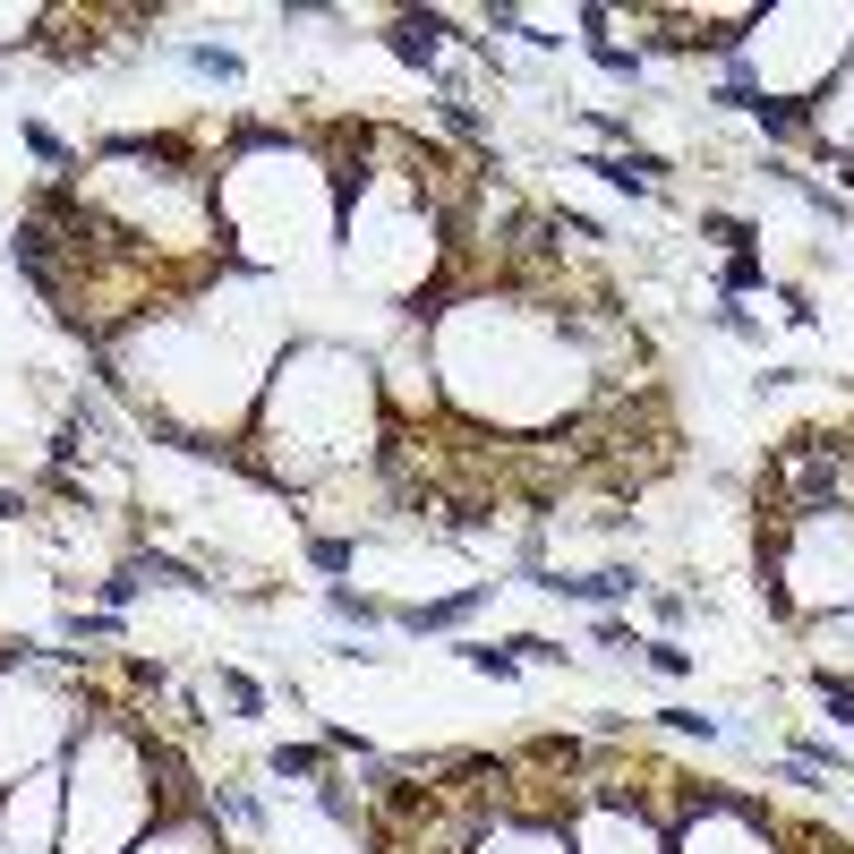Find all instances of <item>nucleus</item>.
<instances>
[{"label": "nucleus", "mask_w": 854, "mask_h": 854, "mask_svg": "<svg viewBox=\"0 0 854 854\" xmlns=\"http://www.w3.org/2000/svg\"><path fill=\"white\" fill-rule=\"evenodd\" d=\"M530 581H538V590H556V598H573V607H616V598L641 590V573H632V564H607V573H547V564H530Z\"/></svg>", "instance_id": "1"}, {"label": "nucleus", "mask_w": 854, "mask_h": 854, "mask_svg": "<svg viewBox=\"0 0 854 854\" xmlns=\"http://www.w3.org/2000/svg\"><path fill=\"white\" fill-rule=\"evenodd\" d=\"M581 171H598V180L625 189V198H658V189H666V163H658V154H590Z\"/></svg>", "instance_id": "2"}, {"label": "nucleus", "mask_w": 854, "mask_h": 854, "mask_svg": "<svg viewBox=\"0 0 854 854\" xmlns=\"http://www.w3.org/2000/svg\"><path fill=\"white\" fill-rule=\"evenodd\" d=\"M394 61H410V68H436L445 61V18H394Z\"/></svg>", "instance_id": "3"}, {"label": "nucleus", "mask_w": 854, "mask_h": 854, "mask_svg": "<svg viewBox=\"0 0 854 854\" xmlns=\"http://www.w3.org/2000/svg\"><path fill=\"white\" fill-rule=\"evenodd\" d=\"M171 61L189 68V77H214V86H239V52H223V43H171Z\"/></svg>", "instance_id": "4"}, {"label": "nucleus", "mask_w": 854, "mask_h": 854, "mask_svg": "<svg viewBox=\"0 0 854 854\" xmlns=\"http://www.w3.org/2000/svg\"><path fill=\"white\" fill-rule=\"evenodd\" d=\"M479 598H488V581H479V590H461V598H436V607H410V616H402V632H453Z\"/></svg>", "instance_id": "5"}, {"label": "nucleus", "mask_w": 854, "mask_h": 854, "mask_svg": "<svg viewBox=\"0 0 854 854\" xmlns=\"http://www.w3.org/2000/svg\"><path fill=\"white\" fill-rule=\"evenodd\" d=\"M325 616H333V625H360V632L385 625V607H376V598H360V590H342V581L325 590Z\"/></svg>", "instance_id": "6"}, {"label": "nucleus", "mask_w": 854, "mask_h": 854, "mask_svg": "<svg viewBox=\"0 0 854 854\" xmlns=\"http://www.w3.org/2000/svg\"><path fill=\"white\" fill-rule=\"evenodd\" d=\"M752 120H760L769 137H803V129H812V111H803V103H769V95L752 103Z\"/></svg>", "instance_id": "7"}, {"label": "nucleus", "mask_w": 854, "mask_h": 854, "mask_svg": "<svg viewBox=\"0 0 854 854\" xmlns=\"http://www.w3.org/2000/svg\"><path fill=\"white\" fill-rule=\"evenodd\" d=\"M436 120H445L453 137H479V111H470V95H461V86H445V103H436Z\"/></svg>", "instance_id": "8"}, {"label": "nucleus", "mask_w": 854, "mask_h": 854, "mask_svg": "<svg viewBox=\"0 0 854 854\" xmlns=\"http://www.w3.org/2000/svg\"><path fill=\"white\" fill-rule=\"evenodd\" d=\"M223 701L239 709V718H265V684H248V675H231V666H223Z\"/></svg>", "instance_id": "9"}, {"label": "nucleus", "mask_w": 854, "mask_h": 854, "mask_svg": "<svg viewBox=\"0 0 854 854\" xmlns=\"http://www.w3.org/2000/svg\"><path fill=\"white\" fill-rule=\"evenodd\" d=\"M590 61L607 68V77H641V68H650L641 52H625V43H590Z\"/></svg>", "instance_id": "10"}, {"label": "nucleus", "mask_w": 854, "mask_h": 854, "mask_svg": "<svg viewBox=\"0 0 854 854\" xmlns=\"http://www.w3.org/2000/svg\"><path fill=\"white\" fill-rule=\"evenodd\" d=\"M308 564L317 573H351V538H308Z\"/></svg>", "instance_id": "11"}, {"label": "nucleus", "mask_w": 854, "mask_h": 854, "mask_svg": "<svg viewBox=\"0 0 854 854\" xmlns=\"http://www.w3.org/2000/svg\"><path fill=\"white\" fill-rule=\"evenodd\" d=\"M317 769H325V760L308 752V744H282V752H274V778H317Z\"/></svg>", "instance_id": "12"}, {"label": "nucleus", "mask_w": 854, "mask_h": 854, "mask_svg": "<svg viewBox=\"0 0 854 854\" xmlns=\"http://www.w3.org/2000/svg\"><path fill=\"white\" fill-rule=\"evenodd\" d=\"M641 658H650L658 675H692V650H675V641H641Z\"/></svg>", "instance_id": "13"}, {"label": "nucleus", "mask_w": 854, "mask_h": 854, "mask_svg": "<svg viewBox=\"0 0 854 854\" xmlns=\"http://www.w3.org/2000/svg\"><path fill=\"white\" fill-rule=\"evenodd\" d=\"M26 146H34V154H43V163H77V154H68V146H61V137H52V129H43V120H26Z\"/></svg>", "instance_id": "14"}, {"label": "nucleus", "mask_w": 854, "mask_h": 854, "mask_svg": "<svg viewBox=\"0 0 854 854\" xmlns=\"http://www.w3.org/2000/svg\"><path fill=\"white\" fill-rule=\"evenodd\" d=\"M120 632V616H68V641H111Z\"/></svg>", "instance_id": "15"}, {"label": "nucleus", "mask_w": 854, "mask_h": 854, "mask_svg": "<svg viewBox=\"0 0 854 854\" xmlns=\"http://www.w3.org/2000/svg\"><path fill=\"white\" fill-rule=\"evenodd\" d=\"M317 803H325V821H342V829H360V803H351V794H342V787H317Z\"/></svg>", "instance_id": "16"}, {"label": "nucleus", "mask_w": 854, "mask_h": 854, "mask_svg": "<svg viewBox=\"0 0 854 854\" xmlns=\"http://www.w3.org/2000/svg\"><path fill=\"white\" fill-rule=\"evenodd\" d=\"M709 239H726V248H752V223H735V214H709Z\"/></svg>", "instance_id": "17"}, {"label": "nucleus", "mask_w": 854, "mask_h": 854, "mask_svg": "<svg viewBox=\"0 0 854 854\" xmlns=\"http://www.w3.org/2000/svg\"><path fill=\"white\" fill-rule=\"evenodd\" d=\"M666 726H675V735H701V744L718 735V718H701V709H666Z\"/></svg>", "instance_id": "18"}]
</instances>
